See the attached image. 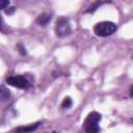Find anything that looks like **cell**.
Instances as JSON below:
<instances>
[{
  "label": "cell",
  "instance_id": "10",
  "mask_svg": "<svg viewBox=\"0 0 133 133\" xmlns=\"http://www.w3.org/2000/svg\"><path fill=\"white\" fill-rule=\"evenodd\" d=\"M8 5H9V1H5V0L0 1V7H1V9L6 10V8H8Z\"/></svg>",
  "mask_w": 133,
  "mask_h": 133
},
{
  "label": "cell",
  "instance_id": "5",
  "mask_svg": "<svg viewBox=\"0 0 133 133\" xmlns=\"http://www.w3.org/2000/svg\"><path fill=\"white\" fill-rule=\"evenodd\" d=\"M41 125V122H37V123H34V124H31V125H28V126H22V127H19L15 130L16 133H31L33 131H35Z\"/></svg>",
  "mask_w": 133,
  "mask_h": 133
},
{
  "label": "cell",
  "instance_id": "13",
  "mask_svg": "<svg viewBox=\"0 0 133 133\" xmlns=\"http://www.w3.org/2000/svg\"><path fill=\"white\" fill-rule=\"evenodd\" d=\"M51 133H57V132H56V131H53V132H51Z\"/></svg>",
  "mask_w": 133,
  "mask_h": 133
},
{
  "label": "cell",
  "instance_id": "8",
  "mask_svg": "<svg viewBox=\"0 0 133 133\" xmlns=\"http://www.w3.org/2000/svg\"><path fill=\"white\" fill-rule=\"evenodd\" d=\"M9 97H10L9 90L6 89L4 86H2V87H1V99H2L3 101H5V100H7Z\"/></svg>",
  "mask_w": 133,
  "mask_h": 133
},
{
  "label": "cell",
  "instance_id": "4",
  "mask_svg": "<svg viewBox=\"0 0 133 133\" xmlns=\"http://www.w3.org/2000/svg\"><path fill=\"white\" fill-rule=\"evenodd\" d=\"M6 83L8 85H11V86L17 87V88H20V89H27L30 86V82L23 75L9 76V77L6 78Z\"/></svg>",
  "mask_w": 133,
  "mask_h": 133
},
{
  "label": "cell",
  "instance_id": "3",
  "mask_svg": "<svg viewBox=\"0 0 133 133\" xmlns=\"http://www.w3.org/2000/svg\"><path fill=\"white\" fill-rule=\"evenodd\" d=\"M55 32H56V35L59 37H64L70 35L72 33V27H71L70 21L64 17L58 18L55 25Z\"/></svg>",
  "mask_w": 133,
  "mask_h": 133
},
{
  "label": "cell",
  "instance_id": "7",
  "mask_svg": "<svg viewBox=\"0 0 133 133\" xmlns=\"http://www.w3.org/2000/svg\"><path fill=\"white\" fill-rule=\"evenodd\" d=\"M72 105H73V101H72V99L70 97H65L63 99L62 103H61V107L63 109H69V108L72 107Z\"/></svg>",
  "mask_w": 133,
  "mask_h": 133
},
{
  "label": "cell",
  "instance_id": "6",
  "mask_svg": "<svg viewBox=\"0 0 133 133\" xmlns=\"http://www.w3.org/2000/svg\"><path fill=\"white\" fill-rule=\"evenodd\" d=\"M50 21H51V15L46 14V12L41 14V15L37 17V19H36V23H37L39 26H47Z\"/></svg>",
  "mask_w": 133,
  "mask_h": 133
},
{
  "label": "cell",
  "instance_id": "12",
  "mask_svg": "<svg viewBox=\"0 0 133 133\" xmlns=\"http://www.w3.org/2000/svg\"><path fill=\"white\" fill-rule=\"evenodd\" d=\"M130 96L133 98V86L131 87V89H130Z\"/></svg>",
  "mask_w": 133,
  "mask_h": 133
},
{
  "label": "cell",
  "instance_id": "11",
  "mask_svg": "<svg viewBox=\"0 0 133 133\" xmlns=\"http://www.w3.org/2000/svg\"><path fill=\"white\" fill-rule=\"evenodd\" d=\"M18 48H20V50H19V51L21 52V54H22V55H26V49H25L22 45H19V46H18Z\"/></svg>",
  "mask_w": 133,
  "mask_h": 133
},
{
  "label": "cell",
  "instance_id": "2",
  "mask_svg": "<svg viewBox=\"0 0 133 133\" xmlns=\"http://www.w3.org/2000/svg\"><path fill=\"white\" fill-rule=\"evenodd\" d=\"M116 31V25L110 21H102L95 25L94 32L97 36L106 37L113 34Z\"/></svg>",
  "mask_w": 133,
  "mask_h": 133
},
{
  "label": "cell",
  "instance_id": "1",
  "mask_svg": "<svg viewBox=\"0 0 133 133\" xmlns=\"http://www.w3.org/2000/svg\"><path fill=\"white\" fill-rule=\"evenodd\" d=\"M101 118H102V115L96 111L88 113V115L86 116L83 123V128L85 133H99L100 131L99 123Z\"/></svg>",
  "mask_w": 133,
  "mask_h": 133
},
{
  "label": "cell",
  "instance_id": "9",
  "mask_svg": "<svg viewBox=\"0 0 133 133\" xmlns=\"http://www.w3.org/2000/svg\"><path fill=\"white\" fill-rule=\"evenodd\" d=\"M101 4H103V2H96L94 5H91L90 7H88V8L86 9V12H94V11L101 5Z\"/></svg>",
  "mask_w": 133,
  "mask_h": 133
}]
</instances>
